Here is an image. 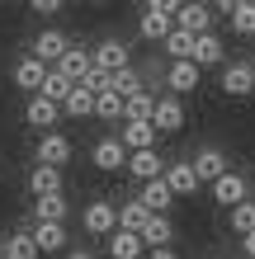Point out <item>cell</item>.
Returning a JSON list of instances; mask_svg holds the SVG:
<instances>
[{"label":"cell","instance_id":"1","mask_svg":"<svg viewBox=\"0 0 255 259\" xmlns=\"http://www.w3.org/2000/svg\"><path fill=\"white\" fill-rule=\"evenodd\" d=\"M175 19H179L175 0H152V5H142V14H137V33L147 42H166L175 33Z\"/></svg>","mask_w":255,"mask_h":259},{"label":"cell","instance_id":"2","mask_svg":"<svg viewBox=\"0 0 255 259\" xmlns=\"http://www.w3.org/2000/svg\"><path fill=\"white\" fill-rule=\"evenodd\" d=\"M222 95H232V99L255 95V62H227L222 66Z\"/></svg>","mask_w":255,"mask_h":259},{"label":"cell","instance_id":"3","mask_svg":"<svg viewBox=\"0 0 255 259\" xmlns=\"http://www.w3.org/2000/svg\"><path fill=\"white\" fill-rule=\"evenodd\" d=\"M250 179L241 175V170H232V175H222L217 184H213V203H222V207H241V203H250Z\"/></svg>","mask_w":255,"mask_h":259},{"label":"cell","instance_id":"4","mask_svg":"<svg viewBox=\"0 0 255 259\" xmlns=\"http://www.w3.org/2000/svg\"><path fill=\"white\" fill-rule=\"evenodd\" d=\"M95 66H99V71H109V75H118V71H132V52H128V42L104 38L99 48H95Z\"/></svg>","mask_w":255,"mask_h":259},{"label":"cell","instance_id":"5","mask_svg":"<svg viewBox=\"0 0 255 259\" xmlns=\"http://www.w3.org/2000/svg\"><path fill=\"white\" fill-rule=\"evenodd\" d=\"M66 52H71V38L62 33V28H43V33L33 38V57H38L43 66H48V62L57 66V62H62Z\"/></svg>","mask_w":255,"mask_h":259},{"label":"cell","instance_id":"6","mask_svg":"<svg viewBox=\"0 0 255 259\" xmlns=\"http://www.w3.org/2000/svg\"><path fill=\"white\" fill-rule=\"evenodd\" d=\"M81 222H85L90 236H114V231H118V203H104V198H99V203L85 207Z\"/></svg>","mask_w":255,"mask_h":259},{"label":"cell","instance_id":"7","mask_svg":"<svg viewBox=\"0 0 255 259\" xmlns=\"http://www.w3.org/2000/svg\"><path fill=\"white\" fill-rule=\"evenodd\" d=\"M194 170H199V184H208V189H213L222 175H232V165H227V156H222L217 146H203L199 156H194Z\"/></svg>","mask_w":255,"mask_h":259},{"label":"cell","instance_id":"8","mask_svg":"<svg viewBox=\"0 0 255 259\" xmlns=\"http://www.w3.org/2000/svg\"><path fill=\"white\" fill-rule=\"evenodd\" d=\"M48 75H52V71L43 66V62H38L33 52L14 62V85H19V90H33V95H43V85H48Z\"/></svg>","mask_w":255,"mask_h":259},{"label":"cell","instance_id":"9","mask_svg":"<svg viewBox=\"0 0 255 259\" xmlns=\"http://www.w3.org/2000/svg\"><path fill=\"white\" fill-rule=\"evenodd\" d=\"M152 123H156L161 137H175L179 127H185V104H179L175 95H161V99H156V118H152Z\"/></svg>","mask_w":255,"mask_h":259},{"label":"cell","instance_id":"10","mask_svg":"<svg viewBox=\"0 0 255 259\" xmlns=\"http://www.w3.org/2000/svg\"><path fill=\"white\" fill-rule=\"evenodd\" d=\"M90 160H95L99 170H128V146L118 142V137H99L95 151H90Z\"/></svg>","mask_w":255,"mask_h":259},{"label":"cell","instance_id":"11","mask_svg":"<svg viewBox=\"0 0 255 259\" xmlns=\"http://www.w3.org/2000/svg\"><path fill=\"white\" fill-rule=\"evenodd\" d=\"M57 118H62V104H52V99H43V95H33L28 109H24V123L28 127H43V137L57 127Z\"/></svg>","mask_w":255,"mask_h":259},{"label":"cell","instance_id":"12","mask_svg":"<svg viewBox=\"0 0 255 259\" xmlns=\"http://www.w3.org/2000/svg\"><path fill=\"white\" fill-rule=\"evenodd\" d=\"M156 123H123V132H118V142L128 146V156H137V151H156Z\"/></svg>","mask_w":255,"mask_h":259},{"label":"cell","instance_id":"13","mask_svg":"<svg viewBox=\"0 0 255 259\" xmlns=\"http://www.w3.org/2000/svg\"><path fill=\"white\" fill-rule=\"evenodd\" d=\"M170 165L161 160V151H137V156H128V175H137L142 184H152V179H166Z\"/></svg>","mask_w":255,"mask_h":259},{"label":"cell","instance_id":"14","mask_svg":"<svg viewBox=\"0 0 255 259\" xmlns=\"http://www.w3.org/2000/svg\"><path fill=\"white\" fill-rule=\"evenodd\" d=\"M52 71H62L71 85H81L85 75L95 71V52H85V48H71V52H66V57H62V62H57Z\"/></svg>","mask_w":255,"mask_h":259},{"label":"cell","instance_id":"15","mask_svg":"<svg viewBox=\"0 0 255 259\" xmlns=\"http://www.w3.org/2000/svg\"><path fill=\"white\" fill-rule=\"evenodd\" d=\"M166 184L175 198H189V193H199V170H194V160H175L170 170H166Z\"/></svg>","mask_w":255,"mask_h":259},{"label":"cell","instance_id":"16","mask_svg":"<svg viewBox=\"0 0 255 259\" xmlns=\"http://www.w3.org/2000/svg\"><path fill=\"white\" fill-rule=\"evenodd\" d=\"M175 28H185V33H194V38L213 33V10H208V5H179Z\"/></svg>","mask_w":255,"mask_h":259},{"label":"cell","instance_id":"17","mask_svg":"<svg viewBox=\"0 0 255 259\" xmlns=\"http://www.w3.org/2000/svg\"><path fill=\"white\" fill-rule=\"evenodd\" d=\"M66 160H71V142H66L62 132H48V137L38 142V165H52V170H62Z\"/></svg>","mask_w":255,"mask_h":259},{"label":"cell","instance_id":"18","mask_svg":"<svg viewBox=\"0 0 255 259\" xmlns=\"http://www.w3.org/2000/svg\"><path fill=\"white\" fill-rule=\"evenodd\" d=\"M142 207L147 212H152V217H166V207L175 203V193H170V184H166V179H152V184H142Z\"/></svg>","mask_w":255,"mask_h":259},{"label":"cell","instance_id":"19","mask_svg":"<svg viewBox=\"0 0 255 259\" xmlns=\"http://www.w3.org/2000/svg\"><path fill=\"white\" fill-rule=\"evenodd\" d=\"M109 254H114V259H142V254H147V240H142L137 231H123V226H118V231L109 236Z\"/></svg>","mask_w":255,"mask_h":259},{"label":"cell","instance_id":"20","mask_svg":"<svg viewBox=\"0 0 255 259\" xmlns=\"http://www.w3.org/2000/svg\"><path fill=\"white\" fill-rule=\"evenodd\" d=\"M28 189H33V198L62 193V170H52V165H33V170H28Z\"/></svg>","mask_w":255,"mask_h":259},{"label":"cell","instance_id":"21","mask_svg":"<svg viewBox=\"0 0 255 259\" xmlns=\"http://www.w3.org/2000/svg\"><path fill=\"white\" fill-rule=\"evenodd\" d=\"M166 85L175 90V99H179V95H189V90H199V66H194V62H170Z\"/></svg>","mask_w":255,"mask_h":259},{"label":"cell","instance_id":"22","mask_svg":"<svg viewBox=\"0 0 255 259\" xmlns=\"http://www.w3.org/2000/svg\"><path fill=\"white\" fill-rule=\"evenodd\" d=\"M194 66H227V48H222L217 33H203L199 48H194Z\"/></svg>","mask_w":255,"mask_h":259},{"label":"cell","instance_id":"23","mask_svg":"<svg viewBox=\"0 0 255 259\" xmlns=\"http://www.w3.org/2000/svg\"><path fill=\"white\" fill-rule=\"evenodd\" d=\"M142 240H147V250H170V240H175L170 217H152V222L142 226Z\"/></svg>","mask_w":255,"mask_h":259},{"label":"cell","instance_id":"24","mask_svg":"<svg viewBox=\"0 0 255 259\" xmlns=\"http://www.w3.org/2000/svg\"><path fill=\"white\" fill-rule=\"evenodd\" d=\"M33 217H38L43 226H62V222H66V198H62V193L38 198V203H33Z\"/></svg>","mask_w":255,"mask_h":259},{"label":"cell","instance_id":"25","mask_svg":"<svg viewBox=\"0 0 255 259\" xmlns=\"http://www.w3.org/2000/svg\"><path fill=\"white\" fill-rule=\"evenodd\" d=\"M33 245L38 254H57V250H66V226H33Z\"/></svg>","mask_w":255,"mask_h":259},{"label":"cell","instance_id":"26","mask_svg":"<svg viewBox=\"0 0 255 259\" xmlns=\"http://www.w3.org/2000/svg\"><path fill=\"white\" fill-rule=\"evenodd\" d=\"M161 48L170 52V62H194V48H199V38H194V33H185V28H175V33L161 42Z\"/></svg>","mask_w":255,"mask_h":259},{"label":"cell","instance_id":"27","mask_svg":"<svg viewBox=\"0 0 255 259\" xmlns=\"http://www.w3.org/2000/svg\"><path fill=\"white\" fill-rule=\"evenodd\" d=\"M222 10H227L236 33H255V0H232V5H222Z\"/></svg>","mask_w":255,"mask_h":259},{"label":"cell","instance_id":"28","mask_svg":"<svg viewBox=\"0 0 255 259\" xmlns=\"http://www.w3.org/2000/svg\"><path fill=\"white\" fill-rule=\"evenodd\" d=\"M147 222H152V212L142 207V198H132V203L118 207V226H123V231H137V236H142V226H147Z\"/></svg>","mask_w":255,"mask_h":259},{"label":"cell","instance_id":"29","mask_svg":"<svg viewBox=\"0 0 255 259\" xmlns=\"http://www.w3.org/2000/svg\"><path fill=\"white\" fill-rule=\"evenodd\" d=\"M156 99H161V95H147V90H142V95H132L123 123H152V118H156Z\"/></svg>","mask_w":255,"mask_h":259},{"label":"cell","instance_id":"30","mask_svg":"<svg viewBox=\"0 0 255 259\" xmlns=\"http://www.w3.org/2000/svg\"><path fill=\"white\" fill-rule=\"evenodd\" d=\"M95 118H104V123H114V118H128V99L114 95V90H104V95L95 99Z\"/></svg>","mask_w":255,"mask_h":259},{"label":"cell","instance_id":"31","mask_svg":"<svg viewBox=\"0 0 255 259\" xmlns=\"http://www.w3.org/2000/svg\"><path fill=\"white\" fill-rule=\"evenodd\" d=\"M95 99H99V95H90L85 85H76V90H71V99L62 104V113H66V118H90V113H95Z\"/></svg>","mask_w":255,"mask_h":259},{"label":"cell","instance_id":"32","mask_svg":"<svg viewBox=\"0 0 255 259\" xmlns=\"http://www.w3.org/2000/svg\"><path fill=\"white\" fill-rule=\"evenodd\" d=\"M5 259H38L33 231H14V236H10V245H5Z\"/></svg>","mask_w":255,"mask_h":259},{"label":"cell","instance_id":"33","mask_svg":"<svg viewBox=\"0 0 255 259\" xmlns=\"http://www.w3.org/2000/svg\"><path fill=\"white\" fill-rule=\"evenodd\" d=\"M71 90H76V85H71L62 71H52V75H48V85H43V99H52V104H66V99H71Z\"/></svg>","mask_w":255,"mask_h":259},{"label":"cell","instance_id":"34","mask_svg":"<svg viewBox=\"0 0 255 259\" xmlns=\"http://www.w3.org/2000/svg\"><path fill=\"white\" fill-rule=\"evenodd\" d=\"M232 231L241 236V240L255 231V203H241V207H232Z\"/></svg>","mask_w":255,"mask_h":259},{"label":"cell","instance_id":"35","mask_svg":"<svg viewBox=\"0 0 255 259\" xmlns=\"http://www.w3.org/2000/svg\"><path fill=\"white\" fill-rule=\"evenodd\" d=\"M109 90H114V95H123V99H132V95H142V80H137V71H118Z\"/></svg>","mask_w":255,"mask_h":259},{"label":"cell","instance_id":"36","mask_svg":"<svg viewBox=\"0 0 255 259\" xmlns=\"http://www.w3.org/2000/svg\"><path fill=\"white\" fill-rule=\"evenodd\" d=\"M62 10V0H33V14H57Z\"/></svg>","mask_w":255,"mask_h":259},{"label":"cell","instance_id":"37","mask_svg":"<svg viewBox=\"0 0 255 259\" xmlns=\"http://www.w3.org/2000/svg\"><path fill=\"white\" fill-rule=\"evenodd\" d=\"M147 259H179L175 250H147Z\"/></svg>","mask_w":255,"mask_h":259},{"label":"cell","instance_id":"38","mask_svg":"<svg viewBox=\"0 0 255 259\" xmlns=\"http://www.w3.org/2000/svg\"><path fill=\"white\" fill-rule=\"evenodd\" d=\"M241 245H246V254H250V259H255V231H250V236H246V240H241Z\"/></svg>","mask_w":255,"mask_h":259},{"label":"cell","instance_id":"39","mask_svg":"<svg viewBox=\"0 0 255 259\" xmlns=\"http://www.w3.org/2000/svg\"><path fill=\"white\" fill-rule=\"evenodd\" d=\"M66 259H95V254H90V250H71Z\"/></svg>","mask_w":255,"mask_h":259},{"label":"cell","instance_id":"40","mask_svg":"<svg viewBox=\"0 0 255 259\" xmlns=\"http://www.w3.org/2000/svg\"><path fill=\"white\" fill-rule=\"evenodd\" d=\"M250 193H255V179H250Z\"/></svg>","mask_w":255,"mask_h":259},{"label":"cell","instance_id":"41","mask_svg":"<svg viewBox=\"0 0 255 259\" xmlns=\"http://www.w3.org/2000/svg\"><path fill=\"white\" fill-rule=\"evenodd\" d=\"M0 259H5V254H0Z\"/></svg>","mask_w":255,"mask_h":259},{"label":"cell","instance_id":"42","mask_svg":"<svg viewBox=\"0 0 255 259\" xmlns=\"http://www.w3.org/2000/svg\"><path fill=\"white\" fill-rule=\"evenodd\" d=\"M0 254H5V250H0Z\"/></svg>","mask_w":255,"mask_h":259}]
</instances>
